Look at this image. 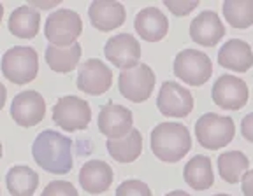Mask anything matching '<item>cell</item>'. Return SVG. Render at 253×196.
<instances>
[{
    "instance_id": "5b68a950",
    "label": "cell",
    "mask_w": 253,
    "mask_h": 196,
    "mask_svg": "<svg viewBox=\"0 0 253 196\" xmlns=\"http://www.w3.org/2000/svg\"><path fill=\"white\" fill-rule=\"evenodd\" d=\"M83 32L81 16L71 9H58L47 16L44 25V35L56 47H69L76 44Z\"/></svg>"
},
{
    "instance_id": "d6a6232c",
    "label": "cell",
    "mask_w": 253,
    "mask_h": 196,
    "mask_svg": "<svg viewBox=\"0 0 253 196\" xmlns=\"http://www.w3.org/2000/svg\"><path fill=\"white\" fill-rule=\"evenodd\" d=\"M5 100H7V90L2 83H0V110L4 109L5 105Z\"/></svg>"
},
{
    "instance_id": "ac0fdd59",
    "label": "cell",
    "mask_w": 253,
    "mask_h": 196,
    "mask_svg": "<svg viewBox=\"0 0 253 196\" xmlns=\"http://www.w3.org/2000/svg\"><path fill=\"white\" fill-rule=\"evenodd\" d=\"M134 27L141 39L148 40V42H158L169 32V20L160 9L144 7L135 16Z\"/></svg>"
},
{
    "instance_id": "1f68e13d",
    "label": "cell",
    "mask_w": 253,
    "mask_h": 196,
    "mask_svg": "<svg viewBox=\"0 0 253 196\" xmlns=\"http://www.w3.org/2000/svg\"><path fill=\"white\" fill-rule=\"evenodd\" d=\"M60 2L58 0H51V2H39V0H32V2H28V5L30 7H39V9H51V7H56Z\"/></svg>"
},
{
    "instance_id": "d6986e66",
    "label": "cell",
    "mask_w": 253,
    "mask_h": 196,
    "mask_svg": "<svg viewBox=\"0 0 253 196\" xmlns=\"http://www.w3.org/2000/svg\"><path fill=\"white\" fill-rule=\"evenodd\" d=\"M218 63L227 70L232 72H248L253 67V51L250 44L239 39H230L221 46L218 51Z\"/></svg>"
},
{
    "instance_id": "8fae6325",
    "label": "cell",
    "mask_w": 253,
    "mask_h": 196,
    "mask_svg": "<svg viewBox=\"0 0 253 196\" xmlns=\"http://www.w3.org/2000/svg\"><path fill=\"white\" fill-rule=\"evenodd\" d=\"M248 86L237 75L225 74L213 86V102L225 110H239L248 103Z\"/></svg>"
},
{
    "instance_id": "e575fe53",
    "label": "cell",
    "mask_w": 253,
    "mask_h": 196,
    "mask_svg": "<svg viewBox=\"0 0 253 196\" xmlns=\"http://www.w3.org/2000/svg\"><path fill=\"white\" fill-rule=\"evenodd\" d=\"M2 16H4V5L0 4V23H2Z\"/></svg>"
},
{
    "instance_id": "2e32d148",
    "label": "cell",
    "mask_w": 253,
    "mask_h": 196,
    "mask_svg": "<svg viewBox=\"0 0 253 196\" xmlns=\"http://www.w3.org/2000/svg\"><path fill=\"white\" fill-rule=\"evenodd\" d=\"M115 172L102 160L86 161L79 170V184L90 195H100L106 193L113 184Z\"/></svg>"
},
{
    "instance_id": "e0dca14e",
    "label": "cell",
    "mask_w": 253,
    "mask_h": 196,
    "mask_svg": "<svg viewBox=\"0 0 253 196\" xmlns=\"http://www.w3.org/2000/svg\"><path fill=\"white\" fill-rule=\"evenodd\" d=\"M88 16L97 30L111 32L125 23V7L123 4L113 0H97V2H91Z\"/></svg>"
},
{
    "instance_id": "d590c367",
    "label": "cell",
    "mask_w": 253,
    "mask_h": 196,
    "mask_svg": "<svg viewBox=\"0 0 253 196\" xmlns=\"http://www.w3.org/2000/svg\"><path fill=\"white\" fill-rule=\"evenodd\" d=\"M2 151L4 149H2V144H0V158H2Z\"/></svg>"
},
{
    "instance_id": "7a4b0ae2",
    "label": "cell",
    "mask_w": 253,
    "mask_h": 196,
    "mask_svg": "<svg viewBox=\"0 0 253 196\" xmlns=\"http://www.w3.org/2000/svg\"><path fill=\"white\" fill-rule=\"evenodd\" d=\"M190 149V131L179 123H160L151 131V151L160 161L178 163Z\"/></svg>"
},
{
    "instance_id": "83f0119b",
    "label": "cell",
    "mask_w": 253,
    "mask_h": 196,
    "mask_svg": "<svg viewBox=\"0 0 253 196\" xmlns=\"http://www.w3.org/2000/svg\"><path fill=\"white\" fill-rule=\"evenodd\" d=\"M41 196H78V191L67 181H53L42 189Z\"/></svg>"
},
{
    "instance_id": "9a60e30c",
    "label": "cell",
    "mask_w": 253,
    "mask_h": 196,
    "mask_svg": "<svg viewBox=\"0 0 253 196\" xmlns=\"http://www.w3.org/2000/svg\"><path fill=\"white\" fill-rule=\"evenodd\" d=\"M225 35V27L220 16L213 11H202L190 23V37L195 44L204 47H213Z\"/></svg>"
},
{
    "instance_id": "8992f818",
    "label": "cell",
    "mask_w": 253,
    "mask_h": 196,
    "mask_svg": "<svg viewBox=\"0 0 253 196\" xmlns=\"http://www.w3.org/2000/svg\"><path fill=\"white\" fill-rule=\"evenodd\" d=\"M213 63L206 53L197 49H183L174 58V75L188 86H202L211 79Z\"/></svg>"
},
{
    "instance_id": "4dcf8cb0",
    "label": "cell",
    "mask_w": 253,
    "mask_h": 196,
    "mask_svg": "<svg viewBox=\"0 0 253 196\" xmlns=\"http://www.w3.org/2000/svg\"><path fill=\"white\" fill-rule=\"evenodd\" d=\"M241 189L245 196H253V170H248L243 177Z\"/></svg>"
},
{
    "instance_id": "5bb4252c",
    "label": "cell",
    "mask_w": 253,
    "mask_h": 196,
    "mask_svg": "<svg viewBox=\"0 0 253 196\" xmlns=\"http://www.w3.org/2000/svg\"><path fill=\"white\" fill-rule=\"evenodd\" d=\"M113 84V72L102 60L91 58L79 67L78 88L86 95H102Z\"/></svg>"
},
{
    "instance_id": "7402d4cb",
    "label": "cell",
    "mask_w": 253,
    "mask_h": 196,
    "mask_svg": "<svg viewBox=\"0 0 253 196\" xmlns=\"http://www.w3.org/2000/svg\"><path fill=\"white\" fill-rule=\"evenodd\" d=\"M107 151L113 160L118 163H132L142 153V135L139 130H132L130 133L118 140H107Z\"/></svg>"
},
{
    "instance_id": "52a82bcc",
    "label": "cell",
    "mask_w": 253,
    "mask_h": 196,
    "mask_svg": "<svg viewBox=\"0 0 253 196\" xmlns=\"http://www.w3.org/2000/svg\"><path fill=\"white\" fill-rule=\"evenodd\" d=\"M53 121L65 131L84 130L91 121V109L86 100L79 97H63L53 107Z\"/></svg>"
},
{
    "instance_id": "603a6c76",
    "label": "cell",
    "mask_w": 253,
    "mask_h": 196,
    "mask_svg": "<svg viewBox=\"0 0 253 196\" xmlns=\"http://www.w3.org/2000/svg\"><path fill=\"white\" fill-rule=\"evenodd\" d=\"M81 58V46L78 42L69 47H56L47 46L46 49V63L49 68L58 74H69L78 67Z\"/></svg>"
},
{
    "instance_id": "f546056e",
    "label": "cell",
    "mask_w": 253,
    "mask_h": 196,
    "mask_svg": "<svg viewBox=\"0 0 253 196\" xmlns=\"http://www.w3.org/2000/svg\"><path fill=\"white\" fill-rule=\"evenodd\" d=\"M241 135L248 142H253V112L246 114L241 121Z\"/></svg>"
},
{
    "instance_id": "f1b7e54d",
    "label": "cell",
    "mask_w": 253,
    "mask_h": 196,
    "mask_svg": "<svg viewBox=\"0 0 253 196\" xmlns=\"http://www.w3.org/2000/svg\"><path fill=\"white\" fill-rule=\"evenodd\" d=\"M199 4H201V2H197V0H186V2H183V0H167L166 7L169 9L174 16H186L194 11Z\"/></svg>"
},
{
    "instance_id": "d4e9b609",
    "label": "cell",
    "mask_w": 253,
    "mask_h": 196,
    "mask_svg": "<svg viewBox=\"0 0 253 196\" xmlns=\"http://www.w3.org/2000/svg\"><path fill=\"white\" fill-rule=\"evenodd\" d=\"M250 161L241 151H229L218 156V172L227 184H237L248 172Z\"/></svg>"
},
{
    "instance_id": "74e56055",
    "label": "cell",
    "mask_w": 253,
    "mask_h": 196,
    "mask_svg": "<svg viewBox=\"0 0 253 196\" xmlns=\"http://www.w3.org/2000/svg\"><path fill=\"white\" fill-rule=\"evenodd\" d=\"M0 193H2V191H0Z\"/></svg>"
},
{
    "instance_id": "3957f363",
    "label": "cell",
    "mask_w": 253,
    "mask_h": 196,
    "mask_svg": "<svg viewBox=\"0 0 253 196\" xmlns=\"http://www.w3.org/2000/svg\"><path fill=\"white\" fill-rule=\"evenodd\" d=\"M39 56L36 49L28 46H14L2 56V74L7 81L23 86L37 77Z\"/></svg>"
},
{
    "instance_id": "6da1fadb",
    "label": "cell",
    "mask_w": 253,
    "mask_h": 196,
    "mask_svg": "<svg viewBox=\"0 0 253 196\" xmlns=\"http://www.w3.org/2000/svg\"><path fill=\"white\" fill-rule=\"evenodd\" d=\"M32 156L41 168L56 175L69 173L74 165L71 138L53 130H44L37 135L32 145Z\"/></svg>"
},
{
    "instance_id": "44dd1931",
    "label": "cell",
    "mask_w": 253,
    "mask_h": 196,
    "mask_svg": "<svg viewBox=\"0 0 253 196\" xmlns=\"http://www.w3.org/2000/svg\"><path fill=\"white\" fill-rule=\"evenodd\" d=\"M41 28V12L30 5H20L9 18V32L20 39H34Z\"/></svg>"
},
{
    "instance_id": "ffe728a7",
    "label": "cell",
    "mask_w": 253,
    "mask_h": 196,
    "mask_svg": "<svg viewBox=\"0 0 253 196\" xmlns=\"http://www.w3.org/2000/svg\"><path fill=\"white\" fill-rule=\"evenodd\" d=\"M183 177H185L186 184L192 189H195V191H206V189H210L214 182L211 158L201 156V154L194 156L185 165Z\"/></svg>"
},
{
    "instance_id": "484cf974",
    "label": "cell",
    "mask_w": 253,
    "mask_h": 196,
    "mask_svg": "<svg viewBox=\"0 0 253 196\" xmlns=\"http://www.w3.org/2000/svg\"><path fill=\"white\" fill-rule=\"evenodd\" d=\"M221 9L232 28L245 30L253 25V0H229L223 2Z\"/></svg>"
},
{
    "instance_id": "ba28073f",
    "label": "cell",
    "mask_w": 253,
    "mask_h": 196,
    "mask_svg": "<svg viewBox=\"0 0 253 196\" xmlns=\"http://www.w3.org/2000/svg\"><path fill=\"white\" fill-rule=\"evenodd\" d=\"M155 81H157L155 72L144 63H139L137 67L123 70L120 74L118 88L120 93L126 100H130L134 103H142L146 102L148 98L151 97V93H153Z\"/></svg>"
},
{
    "instance_id": "30bf717a",
    "label": "cell",
    "mask_w": 253,
    "mask_h": 196,
    "mask_svg": "<svg viewBox=\"0 0 253 196\" xmlns=\"http://www.w3.org/2000/svg\"><path fill=\"white\" fill-rule=\"evenodd\" d=\"M157 107L167 118H186L194 109V97L178 83L166 81L158 93Z\"/></svg>"
},
{
    "instance_id": "277c9868",
    "label": "cell",
    "mask_w": 253,
    "mask_h": 196,
    "mask_svg": "<svg viewBox=\"0 0 253 196\" xmlns=\"http://www.w3.org/2000/svg\"><path fill=\"white\" fill-rule=\"evenodd\" d=\"M236 135V126L232 118L229 116H218L208 112L202 114L195 123V137L197 142L210 151H218L232 142Z\"/></svg>"
},
{
    "instance_id": "cb8c5ba5",
    "label": "cell",
    "mask_w": 253,
    "mask_h": 196,
    "mask_svg": "<svg viewBox=\"0 0 253 196\" xmlns=\"http://www.w3.org/2000/svg\"><path fill=\"white\" fill-rule=\"evenodd\" d=\"M7 189L12 196H32L39 186V175L30 166H12L5 175Z\"/></svg>"
},
{
    "instance_id": "7c38bea8",
    "label": "cell",
    "mask_w": 253,
    "mask_h": 196,
    "mask_svg": "<svg viewBox=\"0 0 253 196\" xmlns=\"http://www.w3.org/2000/svg\"><path fill=\"white\" fill-rule=\"evenodd\" d=\"M132 125H134V118L126 107L113 102L100 107L97 126H99L100 133L106 135L109 140H118V138L126 137L134 130Z\"/></svg>"
},
{
    "instance_id": "836d02e7",
    "label": "cell",
    "mask_w": 253,
    "mask_h": 196,
    "mask_svg": "<svg viewBox=\"0 0 253 196\" xmlns=\"http://www.w3.org/2000/svg\"><path fill=\"white\" fill-rule=\"evenodd\" d=\"M166 196H190V195H188V193H185V191H179V189H176V191L167 193Z\"/></svg>"
},
{
    "instance_id": "9c48e42d",
    "label": "cell",
    "mask_w": 253,
    "mask_h": 196,
    "mask_svg": "<svg viewBox=\"0 0 253 196\" xmlns=\"http://www.w3.org/2000/svg\"><path fill=\"white\" fill-rule=\"evenodd\" d=\"M46 116V102L39 91L27 90L14 97L11 103V118L16 125L32 128L39 125Z\"/></svg>"
},
{
    "instance_id": "4316f807",
    "label": "cell",
    "mask_w": 253,
    "mask_h": 196,
    "mask_svg": "<svg viewBox=\"0 0 253 196\" xmlns=\"http://www.w3.org/2000/svg\"><path fill=\"white\" fill-rule=\"evenodd\" d=\"M116 196H153L151 189L148 184L137 179H128V181L122 182L116 189Z\"/></svg>"
},
{
    "instance_id": "4fadbf2b",
    "label": "cell",
    "mask_w": 253,
    "mask_h": 196,
    "mask_svg": "<svg viewBox=\"0 0 253 196\" xmlns=\"http://www.w3.org/2000/svg\"><path fill=\"white\" fill-rule=\"evenodd\" d=\"M104 55L116 68L128 70L139 65L141 58V44L130 33H118L111 37L104 47Z\"/></svg>"
},
{
    "instance_id": "8d00e7d4",
    "label": "cell",
    "mask_w": 253,
    "mask_h": 196,
    "mask_svg": "<svg viewBox=\"0 0 253 196\" xmlns=\"http://www.w3.org/2000/svg\"><path fill=\"white\" fill-rule=\"evenodd\" d=\"M214 196H230V195H214Z\"/></svg>"
}]
</instances>
